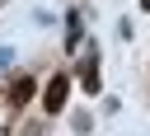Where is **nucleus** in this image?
<instances>
[{"label":"nucleus","mask_w":150,"mask_h":136,"mask_svg":"<svg viewBox=\"0 0 150 136\" xmlns=\"http://www.w3.org/2000/svg\"><path fill=\"white\" fill-rule=\"evenodd\" d=\"M80 80H84V89H89V94H98V61H84Z\"/></svg>","instance_id":"nucleus-3"},{"label":"nucleus","mask_w":150,"mask_h":136,"mask_svg":"<svg viewBox=\"0 0 150 136\" xmlns=\"http://www.w3.org/2000/svg\"><path fill=\"white\" fill-rule=\"evenodd\" d=\"M28 98H33V75H19V80L9 84V103L19 108V103H28Z\"/></svg>","instance_id":"nucleus-2"},{"label":"nucleus","mask_w":150,"mask_h":136,"mask_svg":"<svg viewBox=\"0 0 150 136\" xmlns=\"http://www.w3.org/2000/svg\"><path fill=\"white\" fill-rule=\"evenodd\" d=\"M66 94H70V80H66V75H52V80H47V94H42L47 113H61V108H66Z\"/></svg>","instance_id":"nucleus-1"}]
</instances>
